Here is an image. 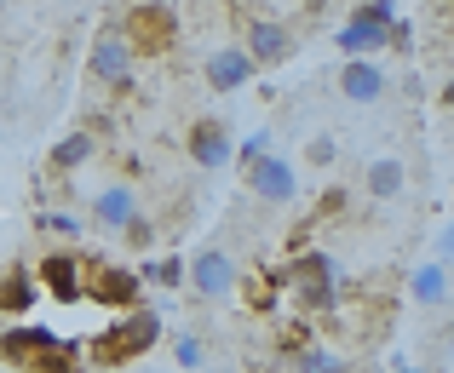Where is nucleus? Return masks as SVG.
<instances>
[{
	"label": "nucleus",
	"mask_w": 454,
	"mask_h": 373,
	"mask_svg": "<svg viewBox=\"0 0 454 373\" xmlns=\"http://www.w3.org/2000/svg\"><path fill=\"white\" fill-rule=\"evenodd\" d=\"M87 368V351H75V345H64V339H52L41 356H35L23 373H81Z\"/></svg>",
	"instance_id": "obj_21"
},
{
	"label": "nucleus",
	"mask_w": 454,
	"mask_h": 373,
	"mask_svg": "<svg viewBox=\"0 0 454 373\" xmlns=\"http://www.w3.org/2000/svg\"><path fill=\"white\" fill-rule=\"evenodd\" d=\"M333 87H340L345 104H380V98H386V87H391V75L374 64V58H345L340 75H333Z\"/></svg>",
	"instance_id": "obj_13"
},
{
	"label": "nucleus",
	"mask_w": 454,
	"mask_h": 373,
	"mask_svg": "<svg viewBox=\"0 0 454 373\" xmlns=\"http://www.w3.org/2000/svg\"><path fill=\"white\" fill-rule=\"evenodd\" d=\"M270 138H277V132H265V127H259V132H247V138L236 144V167H254V161H259L265 150H277Z\"/></svg>",
	"instance_id": "obj_27"
},
{
	"label": "nucleus",
	"mask_w": 454,
	"mask_h": 373,
	"mask_svg": "<svg viewBox=\"0 0 454 373\" xmlns=\"http://www.w3.org/2000/svg\"><path fill=\"white\" fill-rule=\"evenodd\" d=\"M35 299H41V282H35V270H29V264H12V270L0 276V322L29 316Z\"/></svg>",
	"instance_id": "obj_16"
},
{
	"label": "nucleus",
	"mask_w": 454,
	"mask_h": 373,
	"mask_svg": "<svg viewBox=\"0 0 454 373\" xmlns=\"http://www.w3.org/2000/svg\"><path fill=\"white\" fill-rule=\"evenodd\" d=\"M242 178L265 207H294V201H300V167H294L282 150H265L254 167H242Z\"/></svg>",
	"instance_id": "obj_6"
},
{
	"label": "nucleus",
	"mask_w": 454,
	"mask_h": 373,
	"mask_svg": "<svg viewBox=\"0 0 454 373\" xmlns=\"http://www.w3.org/2000/svg\"><path fill=\"white\" fill-rule=\"evenodd\" d=\"M397 373H426V368H397Z\"/></svg>",
	"instance_id": "obj_32"
},
{
	"label": "nucleus",
	"mask_w": 454,
	"mask_h": 373,
	"mask_svg": "<svg viewBox=\"0 0 454 373\" xmlns=\"http://www.w3.org/2000/svg\"><path fill=\"white\" fill-rule=\"evenodd\" d=\"M443 52H449V64H454V29H449V46H443Z\"/></svg>",
	"instance_id": "obj_31"
},
{
	"label": "nucleus",
	"mask_w": 454,
	"mask_h": 373,
	"mask_svg": "<svg viewBox=\"0 0 454 373\" xmlns=\"http://www.w3.org/2000/svg\"><path fill=\"white\" fill-rule=\"evenodd\" d=\"M35 282H41L46 299L75 305V299H87V259L69 253V247H52V253H41V264H35Z\"/></svg>",
	"instance_id": "obj_7"
},
{
	"label": "nucleus",
	"mask_w": 454,
	"mask_h": 373,
	"mask_svg": "<svg viewBox=\"0 0 454 373\" xmlns=\"http://www.w3.org/2000/svg\"><path fill=\"white\" fill-rule=\"evenodd\" d=\"M242 46L254 52L259 69H277V64H288V58H294V29H288V23H277V18H254L242 29Z\"/></svg>",
	"instance_id": "obj_14"
},
{
	"label": "nucleus",
	"mask_w": 454,
	"mask_h": 373,
	"mask_svg": "<svg viewBox=\"0 0 454 373\" xmlns=\"http://www.w3.org/2000/svg\"><path fill=\"white\" fill-rule=\"evenodd\" d=\"M138 282H150V287H167V293H178V287L190 282V264L178 259V253H167V259H138Z\"/></svg>",
	"instance_id": "obj_20"
},
{
	"label": "nucleus",
	"mask_w": 454,
	"mask_h": 373,
	"mask_svg": "<svg viewBox=\"0 0 454 373\" xmlns=\"http://www.w3.org/2000/svg\"><path fill=\"white\" fill-rule=\"evenodd\" d=\"M443 351L454 356V322H449V328H443Z\"/></svg>",
	"instance_id": "obj_30"
},
{
	"label": "nucleus",
	"mask_w": 454,
	"mask_h": 373,
	"mask_svg": "<svg viewBox=\"0 0 454 373\" xmlns=\"http://www.w3.org/2000/svg\"><path fill=\"white\" fill-rule=\"evenodd\" d=\"M52 339H58V333L46 328V322H23V316L18 322H0V368H18L23 373Z\"/></svg>",
	"instance_id": "obj_12"
},
{
	"label": "nucleus",
	"mask_w": 454,
	"mask_h": 373,
	"mask_svg": "<svg viewBox=\"0 0 454 373\" xmlns=\"http://www.w3.org/2000/svg\"><path fill=\"white\" fill-rule=\"evenodd\" d=\"M437 259H443V264L454 259V219L443 224V236H437Z\"/></svg>",
	"instance_id": "obj_28"
},
{
	"label": "nucleus",
	"mask_w": 454,
	"mask_h": 373,
	"mask_svg": "<svg viewBox=\"0 0 454 373\" xmlns=\"http://www.w3.org/2000/svg\"><path fill=\"white\" fill-rule=\"evenodd\" d=\"M155 345H161V316H155L150 305H133V310H121V322H110V328L87 345V362L92 368H127V362H138V356H150Z\"/></svg>",
	"instance_id": "obj_1"
},
{
	"label": "nucleus",
	"mask_w": 454,
	"mask_h": 373,
	"mask_svg": "<svg viewBox=\"0 0 454 373\" xmlns=\"http://www.w3.org/2000/svg\"><path fill=\"white\" fill-rule=\"evenodd\" d=\"M282 270H288V293L300 299L310 316L340 305V264H333V253L310 247V253H300V259H288Z\"/></svg>",
	"instance_id": "obj_2"
},
{
	"label": "nucleus",
	"mask_w": 454,
	"mask_h": 373,
	"mask_svg": "<svg viewBox=\"0 0 454 373\" xmlns=\"http://www.w3.org/2000/svg\"><path fill=\"white\" fill-rule=\"evenodd\" d=\"M133 64H138V52H133V41H127V29H98L92 35V46H87V81H98V87H110V92H133Z\"/></svg>",
	"instance_id": "obj_5"
},
{
	"label": "nucleus",
	"mask_w": 454,
	"mask_h": 373,
	"mask_svg": "<svg viewBox=\"0 0 454 373\" xmlns=\"http://www.w3.org/2000/svg\"><path fill=\"white\" fill-rule=\"evenodd\" d=\"M184 287L196 299H207V305H224V299L242 293V264H236V253H224L219 242H207V247L190 253V282Z\"/></svg>",
	"instance_id": "obj_4"
},
{
	"label": "nucleus",
	"mask_w": 454,
	"mask_h": 373,
	"mask_svg": "<svg viewBox=\"0 0 454 373\" xmlns=\"http://www.w3.org/2000/svg\"><path fill=\"white\" fill-rule=\"evenodd\" d=\"M127 41H133V52H167L178 41V12L167 0H138L127 12Z\"/></svg>",
	"instance_id": "obj_8"
},
{
	"label": "nucleus",
	"mask_w": 454,
	"mask_h": 373,
	"mask_svg": "<svg viewBox=\"0 0 454 373\" xmlns=\"http://www.w3.org/2000/svg\"><path fill=\"white\" fill-rule=\"evenodd\" d=\"M121 242H127V247H133V253H138V259H145V253L155 247V219H150V213H133V219H127V224H121Z\"/></svg>",
	"instance_id": "obj_26"
},
{
	"label": "nucleus",
	"mask_w": 454,
	"mask_h": 373,
	"mask_svg": "<svg viewBox=\"0 0 454 373\" xmlns=\"http://www.w3.org/2000/svg\"><path fill=\"white\" fill-rule=\"evenodd\" d=\"M133 213H138V190L133 184H104L98 196H92V224H98V230L121 236V224L133 219Z\"/></svg>",
	"instance_id": "obj_18"
},
{
	"label": "nucleus",
	"mask_w": 454,
	"mask_h": 373,
	"mask_svg": "<svg viewBox=\"0 0 454 373\" xmlns=\"http://www.w3.org/2000/svg\"><path fill=\"white\" fill-rule=\"evenodd\" d=\"M391 23H397V0H363V6L345 18V29H340V52L345 58H374V52H386L391 46Z\"/></svg>",
	"instance_id": "obj_3"
},
{
	"label": "nucleus",
	"mask_w": 454,
	"mask_h": 373,
	"mask_svg": "<svg viewBox=\"0 0 454 373\" xmlns=\"http://www.w3.org/2000/svg\"><path fill=\"white\" fill-rule=\"evenodd\" d=\"M437 104H443V110H454V75L443 81V92H437Z\"/></svg>",
	"instance_id": "obj_29"
},
{
	"label": "nucleus",
	"mask_w": 454,
	"mask_h": 373,
	"mask_svg": "<svg viewBox=\"0 0 454 373\" xmlns=\"http://www.w3.org/2000/svg\"><path fill=\"white\" fill-rule=\"evenodd\" d=\"M138 270H121V264H87V299L104 310H133L138 305Z\"/></svg>",
	"instance_id": "obj_11"
},
{
	"label": "nucleus",
	"mask_w": 454,
	"mask_h": 373,
	"mask_svg": "<svg viewBox=\"0 0 454 373\" xmlns=\"http://www.w3.org/2000/svg\"><path fill=\"white\" fill-rule=\"evenodd\" d=\"M294 373H351V368H345V356L328 351V345H300V351H294Z\"/></svg>",
	"instance_id": "obj_23"
},
{
	"label": "nucleus",
	"mask_w": 454,
	"mask_h": 373,
	"mask_svg": "<svg viewBox=\"0 0 454 373\" xmlns=\"http://www.w3.org/2000/svg\"><path fill=\"white\" fill-rule=\"evenodd\" d=\"M254 75H259V64H254V52H247L242 41L213 46L207 64H201V81H207V92H242Z\"/></svg>",
	"instance_id": "obj_10"
},
{
	"label": "nucleus",
	"mask_w": 454,
	"mask_h": 373,
	"mask_svg": "<svg viewBox=\"0 0 454 373\" xmlns=\"http://www.w3.org/2000/svg\"><path fill=\"white\" fill-rule=\"evenodd\" d=\"M98 155V138H92V127H81V132H69V138H58L52 144V155H46V178H75L81 167Z\"/></svg>",
	"instance_id": "obj_17"
},
{
	"label": "nucleus",
	"mask_w": 454,
	"mask_h": 373,
	"mask_svg": "<svg viewBox=\"0 0 454 373\" xmlns=\"http://www.w3.org/2000/svg\"><path fill=\"white\" fill-rule=\"evenodd\" d=\"M35 230L41 236H52V242H75V236H87V224L75 219V213H64V207H35Z\"/></svg>",
	"instance_id": "obj_22"
},
{
	"label": "nucleus",
	"mask_w": 454,
	"mask_h": 373,
	"mask_svg": "<svg viewBox=\"0 0 454 373\" xmlns=\"http://www.w3.org/2000/svg\"><path fill=\"white\" fill-rule=\"evenodd\" d=\"M356 184H363L368 201H397L403 190H409V161H403V155H368Z\"/></svg>",
	"instance_id": "obj_15"
},
{
	"label": "nucleus",
	"mask_w": 454,
	"mask_h": 373,
	"mask_svg": "<svg viewBox=\"0 0 454 373\" xmlns=\"http://www.w3.org/2000/svg\"><path fill=\"white\" fill-rule=\"evenodd\" d=\"M305 161L317 167V173L340 167V138H333V132H310V138H305Z\"/></svg>",
	"instance_id": "obj_25"
},
{
	"label": "nucleus",
	"mask_w": 454,
	"mask_h": 373,
	"mask_svg": "<svg viewBox=\"0 0 454 373\" xmlns=\"http://www.w3.org/2000/svg\"><path fill=\"white\" fill-rule=\"evenodd\" d=\"M173 368H184V373L207 368V345H201V333H178V339H173Z\"/></svg>",
	"instance_id": "obj_24"
},
{
	"label": "nucleus",
	"mask_w": 454,
	"mask_h": 373,
	"mask_svg": "<svg viewBox=\"0 0 454 373\" xmlns=\"http://www.w3.org/2000/svg\"><path fill=\"white\" fill-rule=\"evenodd\" d=\"M184 155L201 167V173H224V167L236 161V138H231V127L213 121V115L190 121V132H184Z\"/></svg>",
	"instance_id": "obj_9"
},
{
	"label": "nucleus",
	"mask_w": 454,
	"mask_h": 373,
	"mask_svg": "<svg viewBox=\"0 0 454 373\" xmlns=\"http://www.w3.org/2000/svg\"><path fill=\"white\" fill-rule=\"evenodd\" d=\"M409 305L414 310H443L449 305V264L443 259L420 264V270L409 276Z\"/></svg>",
	"instance_id": "obj_19"
}]
</instances>
